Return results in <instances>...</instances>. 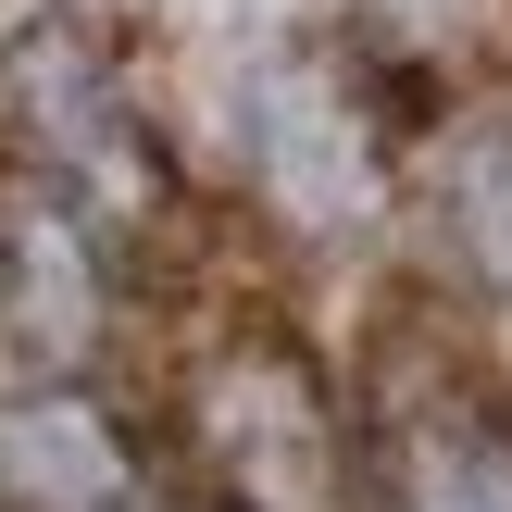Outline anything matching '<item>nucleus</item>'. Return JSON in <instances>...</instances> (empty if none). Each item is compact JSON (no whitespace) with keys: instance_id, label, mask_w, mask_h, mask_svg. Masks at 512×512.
<instances>
[{"instance_id":"1","label":"nucleus","mask_w":512,"mask_h":512,"mask_svg":"<svg viewBox=\"0 0 512 512\" xmlns=\"http://www.w3.org/2000/svg\"><path fill=\"white\" fill-rule=\"evenodd\" d=\"M150 425L213 512H363V388H338L288 313H175Z\"/></svg>"},{"instance_id":"3","label":"nucleus","mask_w":512,"mask_h":512,"mask_svg":"<svg viewBox=\"0 0 512 512\" xmlns=\"http://www.w3.org/2000/svg\"><path fill=\"white\" fill-rule=\"evenodd\" d=\"M163 463L88 375H13L0 388V512H150Z\"/></svg>"},{"instance_id":"4","label":"nucleus","mask_w":512,"mask_h":512,"mask_svg":"<svg viewBox=\"0 0 512 512\" xmlns=\"http://www.w3.org/2000/svg\"><path fill=\"white\" fill-rule=\"evenodd\" d=\"M400 200H413V225H425L450 288L512 313V113H438L413 138Z\"/></svg>"},{"instance_id":"2","label":"nucleus","mask_w":512,"mask_h":512,"mask_svg":"<svg viewBox=\"0 0 512 512\" xmlns=\"http://www.w3.org/2000/svg\"><path fill=\"white\" fill-rule=\"evenodd\" d=\"M363 512H512V400L388 338L363 363Z\"/></svg>"}]
</instances>
